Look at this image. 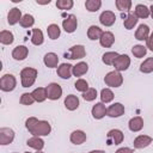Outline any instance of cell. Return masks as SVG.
Listing matches in <instances>:
<instances>
[{"label":"cell","instance_id":"obj_1","mask_svg":"<svg viewBox=\"0 0 153 153\" xmlns=\"http://www.w3.org/2000/svg\"><path fill=\"white\" fill-rule=\"evenodd\" d=\"M38 72L36 68L32 67H25L20 71V82L23 87H31L36 79H37Z\"/></svg>","mask_w":153,"mask_h":153},{"label":"cell","instance_id":"obj_2","mask_svg":"<svg viewBox=\"0 0 153 153\" xmlns=\"http://www.w3.org/2000/svg\"><path fill=\"white\" fill-rule=\"evenodd\" d=\"M51 131V126L48 121H44V120H39L35 126L33 128L30 130V134L32 136H48Z\"/></svg>","mask_w":153,"mask_h":153},{"label":"cell","instance_id":"obj_3","mask_svg":"<svg viewBox=\"0 0 153 153\" xmlns=\"http://www.w3.org/2000/svg\"><path fill=\"white\" fill-rule=\"evenodd\" d=\"M104 82L109 87H120L123 84V76L121 72L111 71L104 76Z\"/></svg>","mask_w":153,"mask_h":153},{"label":"cell","instance_id":"obj_4","mask_svg":"<svg viewBox=\"0 0 153 153\" xmlns=\"http://www.w3.org/2000/svg\"><path fill=\"white\" fill-rule=\"evenodd\" d=\"M17 86V79L13 74H4L0 79V90L4 92H12Z\"/></svg>","mask_w":153,"mask_h":153},{"label":"cell","instance_id":"obj_5","mask_svg":"<svg viewBox=\"0 0 153 153\" xmlns=\"http://www.w3.org/2000/svg\"><path fill=\"white\" fill-rule=\"evenodd\" d=\"M124 139V134L122 130L120 129H111L108 131L106 134V145L111 146V145H120L123 142Z\"/></svg>","mask_w":153,"mask_h":153},{"label":"cell","instance_id":"obj_6","mask_svg":"<svg viewBox=\"0 0 153 153\" xmlns=\"http://www.w3.org/2000/svg\"><path fill=\"white\" fill-rule=\"evenodd\" d=\"M47 90V97L50 100H57L62 96V87L57 82H50L45 86Z\"/></svg>","mask_w":153,"mask_h":153},{"label":"cell","instance_id":"obj_7","mask_svg":"<svg viewBox=\"0 0 153 153\" xmlns=\"http://www.w3.org/2000/svg\"><path fill=\"white\" fill-rule=\"evenodd\" d=\"M16 136V133L13 129L7 128V127H2L0 128V145L1 146H6L13 142Z\"/></svg>","mask_w":153,"mask_h":153},{"label":"cell","instance_id":"obj_8","mask_svg":"<svg viewBox=\"0 0 153 153\" xmlns=\"http://www.w3.org/2000/svg\"><path fill=\"white\" fill-rule=\"evenodd\" d=\"M112 66L115 67V71H117V72L127 71L129 68V66H130V57L127 54H121L115 60V62H114Z\"/></svg>","mask_w":153,"mask_h":153},{"label":"cell","instance_id":"obj_9","mask_svg":"<svg viewBox=\"0 0 153 153\" xmlns=\"http://www.w3.org/2000/svg\"><path fill=\"white\" fill-rule=\"evenodd\" d=\"M78 27V19L74 14H69L62 20V29L67 33H73Z\"/></svg>","mask_w":153,"mask_h":153},{"label":"cell","instance_id":"obj_10","mask_svg":"<svg viewBox=\"0 0 153 153\" xmlns=\"http://www.w3.org/2000/svg\"><path fill=\"white\" fill-rule=\"evenodd\" d=\"M124 111H126L124 105L122 103L117 102L106 109V116H109L111 118H117V117H121L122 115H124Z\"/></svg>","mask_w":153,"mask_h":153},{"label":"cell","instance_id":"obj_11","mask_svg":"<svg viewBox=\"0 0 153 153\" xmlns=\"http://www.w3.org/2000/svg\"><path fill=\"white\" fill-rule=\"evenodd\" d=\"M85 55H86V50L82 44H76V45H73L69 48L68 59H71V60H80V59L85 57Z\"/></svg>","mask_w":153,"mask_h":153},{"label":"cell","instance_id":"obj_12","mask_svg":"<svg viewBox=\"0 0 153 153\" xmlns=\"http://www.w3.org/2000/svg\"><path fill=\"white\" fill-rule=\"evenodd\" d=\"M106 106L104 103L99 102V103H96L92 109H91V115L94 120H102L104 116H106Z\"/></svg>","mask_w":153,"mask_h":153},{"label":"cell","instance_id":"obj_13","mask_svg":"<svg viewBox=\"0 0 153 153\" xmlns=\"http://www.w3.org/2000/svg\"><path fill=\"white\" fill-rule=\"evenodd\" d=\"M99 22L104 26H112L116 22V16L112 11H103L99 16Z\"/></svg>","mask_w":153,"mask_h":153},{"label":"cell","instance_id":"obj_14","mask_svg":"<svg viewBox=\"0 0 153 153\" xmlns=\"http://www.w3.org/2000/svg\"><path fill=\"white\" fill-rule=\"evenodd\" d=\"M152 141H153V139L151 136H148V135H139V136H136L134 139L133 145H134V148L142 149V148L148 147L152 143Z\"/></svg>","mask_w":153,"mask_h":153},{"label":"cell","instance_id":"obj_15","mask_svg":"<svg viewBox=\"0 0 153 153\" xmlns=\"http://www.w3.org/2000/svg\"><path fill=\"white\" fill-rule=\"evenodd\" d=\"M27 55H29V48L25 45H17L12 50V57L16 61H23L27 57Z\"/></svg>","mask_w":153,"mask_h":153},{"label":"cell","instance_id":"obj_16","mask_svg":"<svg viewBox=\"0 0 153 153\" xmlns=\"http://www.w3.org/2000/svg\"><path fill=\"white\" fill-rule=\"evenodd\" d=\"M73 66L71 63H61L57 69H56V73L57 75L61 78V79H69L73 74Z\"/></svg>","mask_w":153,"mask_h":153},{"label":"cell","instance_id":"obj_17","mask_svg":"<svg viewBox=\"0 0 153 153\" xmlns=\"http://www.w3.org/2000/svg\"><path fill=\"white\" fill-rule=\"evenodd\" d=\"M87 136H86V133L84 130H80V129H76V130H73L69 135V140L73 145H81L86 141Z\"/></svg>","mask_w":153,"mask_h":153},{"label":"cell","instance_id":"obj_18","mask_svg":"<svg viewBox=\"0 0 153 153\" xmlns=\"http://www.w3.org/2000/svg\"><path fill=\"white\" fill-rule=\"evenodd\" d=\"M23 18L22 16V11L18 8V7H13L8 11L7 13V23L10 25H16L17 23L20 22V19Z\"/></svg>","mask_w":153,"mask_h":153},{"label":"cell","instance_id":"obj_19","mask_svg":"<svg viewBox=\"0 0 153 153\" xmlns=\"http://www.w3.org/2000/svg\"><path fill=\"white\" fill-rule=\"evenodd\" d=\"M151 31H149V26L146 24H140L135 31V38L137 41H147V38L149 37Z\"/></svg>","mask_w":153,"mask_h":153},{"label":"cell","instance_id":"obj_20","mask_svg":"<svg viewBox=\"0 0 153 153\" xmlns=\"http://www.w3.org/2000/svg\"><path fill=\"white\" fill-rule=\"evenodd\" d=\"M43 62L44 65L48 67V68H57L59 66V56L57 54L50 51V53H47L43 57Z\"/></svg>","mask_w":153,"mask_h":153},{"label":"cell","instance_id":"obj_21","mask_svg":"<svg viewBox=\"0 0 153 153\" xmlns=\"http://www.w3.org/2000/svg\"><path fill=\"white\" fill-rule=\"evenodd\" d=\"M128 128L133 133H137L143 128V118L141 116H135L129 120L128 122Z\"/></svg>","mask_w":153,"mask_h":153},{"label":"cell","instance_id":"obj_22","mask_svg":"<svg viewBox=\"0 0 153 153\" xmlns=\"http://www.w3.org/2000/svg\"><path fill=\"white\" fill-rule=\"evenodd\" d=\"M99 43L103 48H110L112 47V44L115 43V36L111 31H104L100 39H99Z\"/></svg>","mask_w":153,"mask_h":153},{"label":"cell","instance_id":"obj_23","mask_svg":"<svg viewBox=\"0 0 153 153\" xmlns=\"http://www.w3.org/2000/svg\"><path fill=\"white\" fill-rule=\"evenodd\" d=\"M63 103H65L66 109L69 110V111L76 110V109L79 108V105H80L79 98H78L76 96H74V94H68V96L65 98V102H63Z\"/></svg>","mask_w":153,"mask_h":153},{"label":"cell","instance_id":"obj_24","mask_svg":"<svg viewBox=\"0 0 153 153\" xmlns=\"http://www.w3.org/2000/svg\"><path fill=\"white\" fill-rule=\"evenodd\" d=\"M134 14L140 18V19H146L151 16V12H149V7H147L146 5L143 4H139L135 6V10H134Z\"/></svg>","mask_w":153,"mask_h":153},{"label":"cell","instance_id":"obj_25","mask_svg":"<svg viewBox=\"0 0 153 153\" xmlns=\"http://www.w3.org/2000/svg\"><path fill=\"white\" fill-rule=\"evenodd\" d=\"M26 145L36 151H42L43 147H44V141L42 137L39 136H31L30 139H27L26 141Z\"/></svg>","mask_w":153,"mask_h":153},{"label":"cell","instance_id":"obj_26","mask_svg":"<svg viewBox=\"0 0 153 153\" xmlns=\"http://www.w3.org/2000/svg\"><path fill=\"white\" fill-rule=\"evenodd\" d=\"M103 32H104V31H103L99 26H97V25H91V26L87 29V37H88V39H91V41L100 39Z\"/></svg>","mask_w":153,"mask_h":153},{"label":"cell","instance_id":"obj_27","mask_svg":"<svg viewBox=\"0 0 153 153\" xmlns=\"http://www.w3.org/2000/svg\"><path fill=\"white\" fill-rule=\"evenodd\" d=\"M31 32H32V33H31V43H32L33 45H41V44H43V42H44V36H43L42 30L35 27V29H32Z\"/></svg>","mask_w":153,"mask_h":153},{"label":"cell","instance_id":"obj_28","mask_svg":"<svg viewBox=\"0 0 153 153\" xmlns=\"http://www.w3.org/2000/svg\"><path fill=\"white\" fill-rule=\"evenodd\" d=\"M87 71H88V65L86 62H84V61H80V62H78L76 65L73 66V71L72 72H73L74 76H82L84 74L87 73Z\"/></svg>","mask_w":153,"mask_h":153},{"label":"cell","instance_id":"obj_29","mask_svg":"<svg viewBox=\"0 0 153 153\" xmlns=\"http://www.w3.org/2000/svg\"><path fill=\"white\" fill-rule=\"evenodd\" d=\"M31 93H32V97H33L35 102H37V103H42V102H44L48 98L47 97V90H45V87H37Z\"/></svg>","mask_w":153,"mask_h":153},{"label":"cell","instance_id":"obj_30","mask_svg":"<svg viewBox=\"0 0 153 153\" xmlns=\"http://www.w3.org/2000/svg\"><path fill=\"white\" fill-rule=\"evenodd\" d=\"M137 22H139V18H137L134 13H128L127 17H126L124 20H123V25H124V27H126L127 30H131V29H134V26L137 24Z\"/></svg>","mask_w":153,"mask_h":153},{"label":"cell","instance_id":"obj_31","mask_svg":"<svg viewBox=\"0 0 153 153\" xmlns=\"http://www.w3.org/2000/svg\"><path fill=\"white\" fill-rule=\"evenodd\" d=\"M47 32H48V37L50 39H57L61 35V29L57 24H50L47 27Z\"/></svg>","mask_w":153,"mask_h":153},{"label":"cell","instance_id":"obj_32","mask_svg":"<svg viewBox=\"0 0 153 153\" xmlns=\"http://www.w3.org/2000/svg\"><path fill=\"white\" fill-rule=\"evenodd\" d=\"M118 55H120V54L116 53V51H106V53L103 54L102 61H103V63H105V65H108V66H112L114 62H115V60L118 57Z\"/></svg>","mask_w":153,"mask_h":153},{"label":"cell","instance_id":"obj_33","mask_svg":"<svg viewBox=\"0 0 153 153\" xmlns=\"http://www.w3.org/2000/svg\"><path fill=\"white\" fill-rule=\"evenodd\" d=\"M99 97H100L102 103L108 104V103H110V102L114 100L115 94H114V92H112L109 87H105V88H102V91H100V96H99Z\"/></svg>","mask_w":153,"mask_h":153},{"label":"cell","instance_id":"obj_34","mask_svg":"<svg viewBox=\"0 0 153 153\" xmlns=\"http://www.w3.org/2000/svg\"><path fill=\"white\" fill-rule=\"evenodd\" d=\"M13 41H14V36H13V33H12L11 31H8V30H2V31L0 32V42H1L2 44L10 45V44L13 43Z\"/></svg>","mask_w":153,"mask_h":153},{"label":"cell","instance_id":"obj_35","mask_svg":"<svg viewBox=\"0 0 153 153\" xmlns=\"http://www.w3.org/2000/svg\"><path fill=\"white\" fill-rule=\"evenodd\" d=\"M140 72L143 74H149L153 72V57L143 60V62L140 65Z\"/></svg>","mask_w":153,"mask_h":153},{"label":"cell","instance_id":"obj_36","mask_svg":"<svg viewBox=\"0 0 153 153\" xmlns=\"http://www.w3.org/2000/svg\"><path fill=\"white\" fill-rule=\"evenodd\" d=\"M100 7H102L100 0H86V2H85V8L88 12H97Z\"/></svg>","mask_w":153,"mask_h":153},{"label":"cell","instance_id":"obj_37","mask_svg":"<svg viewBox=\"0 0 153 153\" xmlns=\"http://www.w3.org/2000/svg\"><path fill=\"white\" fill-rule=\"evenodd\" d=\"M19 24H20V26H22V27L29 29V27H31V26L35 24V18H33V16H31V14L26 13V14H24V16H23V18L20 19Z\"/></svg>","mask_w":153,"mask_h":153},{"label":"cell","instance_id":"obj_38","mask_svg":"<svg viewBox=\"0 0 153 153\" xmlns=\"http://www.w3.org/2000/svg\"><path fill=\"white\" fill-rule=\"evenodd\" d=\"M131 53H133V55H134L136 59H141V57H143V56L146 55L147 48H146L145 45H142V44H136V45H134V47L131 48Z\"/></svg>","mask_w":153,"mask_h":153},{"label":"cell","instance_id":"obj_39","mask_svg":"<svg viewBox=\"0 0 153 153\" xmlns=\"http://www.w3.org/2000/svg\"><path fill=\"white\" fill-rule=\"evenodd\" d=\"M74 87H75L76 91H79V92H81V93H84L85 91H87V90L90 88L88 82H87L85 79H78V80L74 82Z\"/></svg>","mask_w":153,"mask_h":153},{"label":"cell","instance_id":"obj_40","mask_svg":"<svg viewBox=\"0 0 153 153\" xmlns=\"http://www.w3.org/2000/svg\"><path fill=\"white\" fill-rule=\"evenodd\" d=\"M98 93H97V90L93 88V87H90L87 91H85L82 93V98L86 100V102H93L96 98H97Z\"/></svg>","mask_w":153,"mask_h":153},{"label":"cell","instance_id":"obj_41","mask_svg":"<svg viewBox=\"0 0 153 153\" xmlns=\"http://www.w3.org/2000/svg\"><path fill=\"white\" fill-rule=\"evenodd\" d=\"M117 10H120L121 12L123 11H129L131 7V1L130 0H116L115 2Z\"/></svg>","mask_w":153,"mask_h":153},{"label":"cell","instance_id":"obj_42","mask_svg":"<svg viewBox=\"0 0 153 153\" xmlns=\"http://www.w3.org/2000/svg\"><path fill=\"white\" fill-rule=\"evenodd\" d=\"M33 102H35V99L32 97V93H29V92H24L19 99V103L23 105H32Z\"/></svg>","mask_w":153,"mask_h":153},{"label":"cell","instance_id":"obj_43","mask_svg":"<svg viewBox=\"0 0 153 153\" xmlns=\"http://www.w3.org/2000/svg\"><path fill=\"white\" fill-rule=\"evenodd\" d=\"M74 2L73 0H57L56 1V7L59 10H72Z\"/></svg>","mask_w":153,"mask_h":153},{"label":"cell","instance_id":"obj_44","mask_svg":"<svg viewBox=\"0 0 153 153\" xmlns=\"http://www.w3.org/2000/svg\"><path fill=\"white\" fill-rule=\"evenodd\" d=\"M115 153H134V149L130 147H121Z\"/></svg>","mask_w":153,"mask_h":153},{"label":"cell","instance_id":"obj_45","mask_svg":"<svg viewBox=\"0 0 153 153\" xmlns=\"http://www.w3.org/2000/svg\"><path fill=\"white\" fill-rule=\"evenodd\" d=\"M146 48H148L151 51H153V39L151 37H148L146 41Z\"/></svg>","mask_w":153,"mask_h":153},{"label":"cell","instance_id":"obj_46","mask_svg":"<svg viewBox=\"0 0 153 153\" xmlns=\"http://www.w3.org/2000/svg\"><path fill=\"white\" fill-rule=\"evenodd\" d=\"M88 153H105L103 149H93V151H90Z\"/></svg>","mask_w":153,"mask_h":153},{"label":"cell","instance_id":"obj_47","mask_svg":"<svg viewBox=\"0 0 153 153\" xmlns=\"http://www.w3.org/2000/svg\"><path fill=\"white\" fill-rule=\"evenodd\" d=\"M149 12H151V17H152V19H153V5H151V7H149Z\"/></svg>","mask_w":153,"mask_h":153},{"label":"cell","instance_id":"obj_48","mask_svg":"<svg viewBox=\"0 0 153 153\" xmlns=\"http://www.w3.org/2000/svg\"><path fill=\"white\" fill-rule=\"evenodd\" d=\"M149 37H151V38L153 39V32H151V35H149Z\"/></svg>","mask_w":153,"mask_h":153},{"label":"cell","instance_id":"obj_49","mask_svg":"<svg viewBox=\"0 0 153 153\" xmlns=\"http://www.w3.org/2000/svg\"><path fill=\"white\" fill-rule=\"evenodd\" d=\"M36 153H44V152H42V151H37Z\"/></svg>","mask_w":153,"mask_h":153},{"label":"cell","instance_id":"obj_50","mask_svg":"<svg viewBox=\"0 0 153 153\" xmlns=\"http://www.w3.org/2000/svg\"><path fill=\"white\" fill-rule=\"evenodd\" d=\"M24 153H31V152H24Z\"/></svg>","mask_w":153,"mask_h":153},{"label":"cell","instance_id":"obj_51","mask_svg":"<svg viewBox=\"0 0 153 153\" xmlns=\"http://www.w3.org/2000/svg\"><path fill=\"white\" fill-rule=\"evenodd\" d=\"M12 153H18V152H12Z\"/></svg>","mask_w":153,"mask_h":153}]
</instances>
